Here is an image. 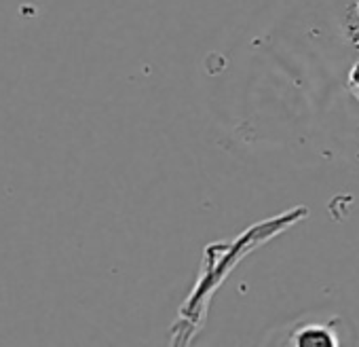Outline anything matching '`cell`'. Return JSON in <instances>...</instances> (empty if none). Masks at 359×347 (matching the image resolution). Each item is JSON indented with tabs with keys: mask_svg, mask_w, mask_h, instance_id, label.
Here are the masks:
<instances>
[{
	"mask_svg": "<svg viewBox=\"0 0 359 347\" xmlns=\"http://www.w3.org/2000/svg\"><path fill=\"white\" fill-rule=\"evenodd\" d=\"M292 343L298 347H336V345H340V339L336 336L334 328H330V326L309 324V326H300L294 332Z\"/></svg>",
	"mask_w": 359,
	"mask_h": 347,
	"instance_id": "7a4b0ae2",
	"label": "cell"
},
{
	"mask_svg": "<svg viewBox=\"0 0 359 347\" xmlns=\"http://www.w3.org/2000/svg\"><path fill=\"white\" fill-rule=\"evenodd\" d=\"M336 18L348 47L359 58V0H336Z\"/></svg>",
	"mask_w": 359,
	"mask_h": 347,
	"instance_id": "6da1fadb",
	"label": "cell"
}]
</instances>
